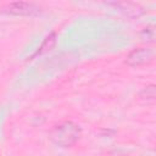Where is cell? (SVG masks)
<instances>
[{"label": "cell", "mask_w": 156, "mask_h": 156, "mask_svg": "<svg viewBox=\"0 0 156 156\" xmlns=\"http://www.w3.org/2000/svg\"><path fill=\"white\" fill-rule=\"evenodd\" d=\"M80 136V129L72 122L61 123L50 132V139L58 146H72Z\"/></svg>", "instance_id": "1"}, {"label": "cell", "mask_w": 156, "mask_h": 156, "mask_svg": "<svg viewBox=\"0 0 156 156\" xmlns=\"http://www.w3.org/2000/svg\"><path fill=\"white\" fill-rule=\"evenodd\" d=\"M155 57V50L152 48H139L133 50L127 56V63L132 67H138L151 62Z\"/></svg>", "instance_id": "2"}, {"label": "cell", "mask_w": 156, "mask_h": 156, "mask_svg": "<svg viewBox=\"0 0 156 156\" xmlns=\"http://www.w3.org/2000/svg\"><path fill=\"white\" fill-rule=\"evenodd\" d=\"M4 12L9 13V15H16V16H33L40 12V7L37 6L33 2H12L9 4L7 6H5Z\"/></svg>", "instance_id": "3"}, {"label": "cell", "mask_w": 156, "mask_h": 156, "mask_svg": "<svg viewBox=\"0 0 156 156\" xmlns=\"http://www.w3.org/2000/svg\"><path fill=\"white\" fill-rule=\"evenodd\" d=\"M141 37L144 38V40H149L151 41L155 37V30L152 27H147V28H144V30L141 32Z\"/></svg>", "instance_id": "4"}]
</instances>
